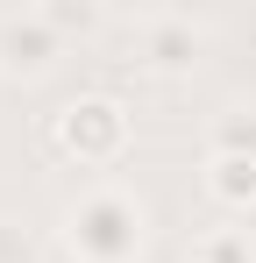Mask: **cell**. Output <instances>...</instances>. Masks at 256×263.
I'll return each instance as SVG.
<instances>
[{"mask_svg": "<svg viewBox=\"0 0 256 263\" xmlns=\"http://www.w3.org/2000/svg\"><path fill=\"white\" fill-rule=\"evenodd\" d=\"M142 199L121 185H93L64 206V249L79 263H135L142 256Z\"/></svg>", "mask_w": 256, "mask_h": 263, "instance_id": "6da1fadb", "label": "cell"}, {"mask_svg": "<svg viewBox=\"0 0 256 263\" xmlns=\"http://www.w3.org/2000/svg\"><path fill=\"white\" fill-rule=\"evenodd\" d=\"M50 135L79 164H114L128 149V114H121V100H107V92H79V100L57 107V128Z\"/></svg>", "mask_w": 256, "mask_h": 263, "instance_id": "7a4b0ae2", "label": "cell"}, {"mask_svg": "<svg viewBox=\"0 0 256 263\" xmlns=\"http://www.w3.org/2000/svg\"><path fill=\"white\" fill-rule=\"evenodd\" d=\"M57 57H64V36L43 22V7L0 14V79H43Z\"/></svg>", "mask_w": 256, "mask_h": 263, "instance_id": "3957f363", "label": "cell"}, {"mask_svg": "<svg viewBox=\"0 0 256 263\" xmlns=\"http://www.w3.org/2000/svg\"><path fill=\"white\" fill-rule=\"evenodd\" d=\"M199 22L192 14H150L142 22V57L157 64V71H192V57H199Z\"/></svg>", "mask_w": 256, "mask_h": 263, "instance_id": "277c9868", "label": "cell"}, {"mask_svg": "<svg viewBox=\"0 0 256 263\" xmlns=\"http://www.w3.org/2000/svg\"><path fill=\"white\" fill-rule=\"evenodd\" d=\"M207 199L228 206V214H249L256 206V164L249 157H213L207 164Z\"/></svg>", "mask_w": 256, "mask_h": 263, "instance_id": "5b68a950", "label": "cell"}, {"mask_svg": "<svg viewBox=\"0 0 256 263\" xmlns=\"http://www.w3.org/2000/svg\"><path fill=\"white\" fill-rule=\"evenodd\" d=\"M207 149H213V157H249V164H256V107H228V114H213Z\"/></svg>", "mask_w": 256, "mask_h": 263, "instance_id": "8992f818", "label": "cell"}, {"mask_svg": "<svg viewBox=\"0 0 256 263\" xmlns=\"http://www.w3.org/2000/svg\"><path fill=\"white\" fill-rule=\"evenodd\" d=\"M192 263H256V256H249V235L242 228H221V235H207L192 249Z\"/></svg>", "mask_w": 256, "mask_h": 263, "instance_id": "52a82bcc", "label": "cell"}, {"mask_svg": "<svg viewBox=\"0 0 256 263\" xmlns=\"http://www.w3.org/2000/svg\"><path fill=\"white\" fill-rule=\"evenodd\" d=\"M43 22H50V29H57V36H93V29H100V7H71V0H50V7H43Z\"/></svg>", "mask_w": 256, "mask_h": 263, "instance_id": "ba28073f", "label": "cell"}, {"mask_svg": "<svg viewBox=\"0 0 256 263\" xmlns=\"http://www.w3.org/2000/svg\"><path fill=\"white\" fill-rule=\"evenodd\" d=\"M0 263H36V242H29L14 220H0Z\"/></svg>", "mask_w": 256, "mask_h": 263, "instance_id": "9c48e42d", "label": "cell"}]
</instances>
